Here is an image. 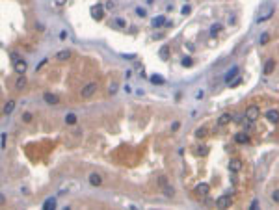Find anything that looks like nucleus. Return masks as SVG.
Listing matches in <instances>:
<instances>
[{"mask_svg":"<svg viewBox=\"0 0 279 210\" xmlns=\"http://www.w3.org/2000/svg\"><path fill=\"white\" fill-rule=\"evenodd\" d=\"M2 149H6V132H2Z\"/></svg>","mask_w":279,"mask_h":210,"instance_id":"nucleus-36","label":"nucleus"},{"mask_svg":"<svg viewBox=\"0 0 279 210\" xmlns=\"http://www.w3.org/2000/svg\"><path fill=\"white\" fill-rule=\"evenodd\" d=\"M89 184H91V186H101V184H102V177H101L99 173H91V175H89Z\"/></svg>","mask_w":279,"mask_h":210,"instance_id":"nucleus-11","label":"nucleus"},{"mask_svg":"<svg viewBox=\"0 0 279 210\" xmlns=\"http://www.w3.org/2000/svg\"><path fill=\"white\" fill-rule=\"evenodd\" d=\"M231 114H222L220 115V119H218V127H225V125H229L231 123Z\"/></svg>","mask_w":279,"mask_h":210,"instance_id":"nucleus-12","label":"nucleus"},{"mask_svg":"<svg viewBox=\"0 0 279 210\" xmlns=\"http://www.w3.org/2000/svg\"><path fill=\"white\" fill-rule=\"evenodd\" d=\"M95 93H97V84H95V82H89V84H86V86L80 89V97H82V99H91Z\"/></svg>","mask_w":279,"mask_h":210,"instance_id":"nucleus-2","label":"nucleus"},{"mask_svg":"<svg viewBox=\"0 0 279 210\" xmlns=\"http://www.w3.org/2000/svg\"><path fill=\"white\" fill-rule=\"evenodd\" d=\"M160 58H162V60H168V58H169V47H168V45H162V48H160Z\"/></svg>","mask_w":279,"mask_h":210,"instance_id":"nucleus-22","label":"nucleus"},{"mask_svg":"<svg viewBox=\"0 0 279 210\" xmlns=\"http://www.w3.org/2000/svg\"><path fill=\"white\" fill-rule=\"evenodd\" d=\"M231 203H233L231 194H225V195H222V197H218V199H216V207H218V208H227Z\"/></svg>","mask_w":279,"mask_h":210,"instance_id":"nucleus-5","label":"nucleus"},{"mask_svg":"<svg viewBox=\"0 0 279 210\" xmlns=\"http://www.w3.org/2000/svg\"><path fill=\"white\" fill-rule=\"evenodd\" d=\"M108 91H110V95H114V93H115V91H117V84H112V86H110V89H108Z\"/></svg>","mask_w":279,"mask_h":210,"instance_id":"nucleus-34","label":"nucleus"},{"mask_svg":"<svg viewBox=\"0 0 279 210\" xmlns=\"http://www.w3.org/2000/svg\"><path fill=\"white\" fill-rule=\"evenodd\" d=\"M54 58H56L58 61H67V60L71 58V50H67V48H65V50H60Z\"/></svg>","mask_w":279,"mask_h":210,"instance_id":"nucleus-10","label":"nucleus"},{"mask_svg":"<svg viewBox=\"0 0 279 210\" xmlns=\"http://www.w3.org/2000/svg\"><path fill=\"white\" fill-rule=\"evenodd\" d=\"M162 24H166V17H164V15H158V17L153 19V26H155V28H160Z\"/></svg>","mask_w":279,"mask_h":210,"instance_id":"nucleus-19","label":"nucleus"},{"mask_svg":"<svg viewBox=\"0 0 279 210\" xmlns=\"http://www.w3.org/2000/svg\"><path fill=\"white\" fill-rule=\"evenodd\" d=\"M32 119H34V115H32L30 112H26V114H22V121H24V123H32Z\"/></svg>","mask_w":279,"mask_h":210,"instance_id":"nucleus-29","label":"nucleus"},{"mask_svg":"<svg viewBox=\"0 0 279 210\" xmlns=\"http://www.w3.org/2000/svg\"><path fill=\"white\" fill-rule=\"evenodd\" d=\"M240 82H242V78H240V76H238V78H235V80H233V82H231V84H229V86H231V87H235V86H238V84H240Z\"/></svg>","mask_w":279,"mask_h":210,"instance_id":"nucleus-32","label":"nucleus"},{"mask_svg":"<svg viewBox=\"0 0 279 210\" xmlns=\"http://www.w3.org/2000/svg\"><path fill=\"white\" fill-rule=\"evenodd\" d=\"M196 192H197L201 197H207V195H209V192H210V186H209L207 182H201V184L196 188Z\"/></svg>","mask_w":279,"mask_h":210,"instance_id":"nucleus-8","label":"nucleus"},{"mask_svg":"<svg viewBox=\"0 0 279 210\" xmlns=\"http://www.w3.org/2000/svg\"><path fill=\"white\" fill-rule=\"evenodd\" d=\"M43 208L45 210H52V208H56V199L54 197H48L45 203H43Z\"/></svg>","mask_w":279,"mask_h":210,"instance_id":"nucleus-18","label":"nucleus"},{"mask_svg":"<svg viewBox=\"0 0 279 210\" xmlns=\"http://www.w3.org/2000/svg\"><path fill=\"white\" fill-rule=\"evenodd\" d=\"M26 87V76L24 74H19L17 82H15V89H24Z\"/></svg>","mask_w":279,"mask_h":210,"instance_id":"nucleus-17","label":"nucleus"},{"mask_svg":"<svg viewBox=\"0 0 279 210\" xmlns=\"http://www.w3.org/2000/svg\"><path fill=\"white\" fill-rule=\"evenodd\" d=\"M160 186H162V190H164V194L168 195V197H173V194H175V190L168 184V181H166V177H160Z\"/></svg>","mask_w":279,"mask_h":210,"instance_id":"nucleus-7","label":"nucleus"},{"mask_svg":"<svg viewBox=\"0 0 279 210\" xmlns=\"http://www.w3.org/2000/svg\"><path fill=\"white\" fill-rule=\"evenodd\" d=\"M266 119L270 123H279V110H268L266 112Z\"/></svg>","mask_w":279,"mask_h":210,"instance_id":"nucleus-9","label":"nucleus"},{"mask_svg":"<svg viewBox=\"0 0 279 210\" xmlns=\"http://www.w3.org/2000/svg\"><path fill=\"white\" fill-rule=\"evenodd\" d=\"M136 15H138V17H142V19H143V17H145V15H147V9H145V7H136Z\"/></svg>","mask_w":279,"mask_h":210,"instance_id":"nucleus-28","label":"nucleus"},{"mask_svg":"<svg viewBox=\"0 0 279 210\" xmlns=\"http://www.w3.org/2000/svg\"><path fill=\"white\" fill-rule=\"evenodd\" d=\"M274 69H276V60H268L266 61V65H264V74H272L274 73Z\"/></svg>","mask_w":279,"mask_h":210,"instance_id":"nucleus-14","label":"nucleus"},{"mask_svg":"<svg viewBox=\"0 0 279 210\" xmlns=\"http://www.w3.org/2000/svg\"><path fill=\"white\" fill-rule=\"evenodd\" d=\"M56 4H58V6H63V4H65V0H56Z\"/></svg>","mask_w":279,"mask_h":210,"instance_id":"nucleus-39","label":"nucleus"},{"mask_svg":"<svg viewBox=\"0 0 279 210\" xmlns=\"http://www.w3.org/2000/svg\"><path fill=\"white\" fill-rule=\"evenodd\" d=\"M115 24H117L119 28H125V26H127V22H125L123 19H115Z\"/></svg>","mask_w":279,"mask_h":210,"instance_id":"nucleus-31","label":"nucleus"},{"mask_svg":"<svg viewBox=\"0 0 279 210\" xmlns=\"http://www.w3.org/2000/svg\"><path fill=\"white\" fill-rule=\"evenodd\" d=\"M190 11H192V9H190V6H184V7L181 9V13H182V15H188Z\"/></svg>","mask_w":279,"mask_h":210,"instance_id":"nucleus-33","label":"nucleus"},{"mask_svg":"<svg viewBox=\"0 0 279 210\" xmlns=\"http://www.w3.org/2000/svg\"><path fill=\"white\" fill-rule=\"evenodd\" d=\"M274 13H276V6H274V4H264V6L261 7V11H259L257 20H259V22H264V20H268Z\"/></svg>","mask_w":279,"mask_h":210,"instance_id":"nucleus-1","label":"nucleus"},{"mask_svg":"<svg viewBox=\"0 0 279 210\" xmlns=\"http://www.w3.org/2000/svg\"><path fill=\"white\" fill-rule=\"evenodd\" d=\"M26 67H28V63H26L24 60H20V58H15V60H13V69H15L17 74H24V73H26Z\"/></svg>","mask_w":279,"mask_h":210,"instance_id":"nucleus-4","label":"nucleus"},{"mask_svg":"<svg viewBox=\"0 0 279 210\" xmlns=\"http://www.w3.org/2000/svg\"><path fill=\"white\" fill-rule=\"evenodd\" d=\"M257 207H259V203H257V201H253V203H251V210H255Z\"/></svg>","mask_w":279,"mask_h":210,"instance_id":"nucleus-38","label":"nucleus"},{"mask_svg":"<svg viewBox=\"0 0 279 210\" xmlns=\"http://www.w3.org/2000/svg\"><path fill=\"white\" fill-rule=\"evenodd\" d=\"M240 169H242V162H240V160H231V164H229V171L238 173Z\"/></svg>","mask_w":279,"mask_h":210,"instance_id":"nucleus-15","label":"nucleus"},{"mask_svg":"<svg viewBox=\"0 0 279 210\" xmlns=\"http://www.w3.org/2000/svg\"><path fill=\"white\" fill-rule=\"evenodd\" d=\"M222 28H223V26H222L220 22H216V24H212V26H210V35H212V37H216V35H220V32H222Z\"/></svg>","mask_w":279,"mask_h":210,"instance_id":"nucleus-20","label":"nucleus"},{"mask_svg":"<svg viewBox=\"0 0 279 210\" xmlns=\"http://www.w3.org/2000/svg\"><path fill=\"white\" fill-rule=\"evenodd\" d=\"M259 115H261V110H259L257 104H251V106L246 110V119H248V121H257Z\"/></svg>","mask_w":279,"mask_h":210,"instance_id":"nucleus-3","label":"nucleus"},{"mask_svg":"<svg viewBox=\"0 0 279 210\" xmlns=\"http://www.w3.org/2000/svg\"><path fill=\"white\" fill-rule=\"evenodd\" d=\"M196 136H197V138H205V136H207V128H205V127L197 128V130H196Z\"/></svg>","mask_w":279,"mask_h":210,"instance_id":"nucleus-27","label":"nucleus"},{"mask_svg":"<svg viewBox=\"0 0 279 210\" xmlns=\"http://www.w3.org/2000/svg\"><path fill=\"white\" fill-rule=\"evenodd\" d=\"M197 153H199V154H207V147H199Z\"/></svg>","mask_w":279,"mask_h":210,"instance_id":"nucleus-37","label":"nucleus"},{"mask_svg":"<svg viewBox=\"0 0 279 210\" xmlns=\"http://www.w3.org/2000/svg\"><path fill=\"white\" fill-rule=\"evenodd\" d=\"M76 121H78L76 114H67V115H65V123H67V125H74Z\"/></svg>","mask_w":279,"mask_h":210,"instance_id":"nucleus-23","label":"nucleus"},{"mask_svg":"<svg viewBox=\"0 0 279 210\" xmlns=\"http://www.w3.org/2000/svg\"><path fill=\"white\" fill-rule=\"evenodd\" d=\"M192 63H194V61H192L190 56H184V58H182V67H192Z\"/></svg>","mask_w":279,"mask_h":210,"instance_id":"nucleus-26","label":"nucleus"},{"mask_svg":"<svg viewBox=\"0 0 279 210\" xmlns=\"http://www.w3.org/2000/svg\"><path fill=\"white\" fill-rule=\"evenodd\" d=\"M236 143H248V136L246 134H236Z\"/></svg>","mask_w":279,"mask_h":210,"instance_id":"nucleus-25","label":"nucleus"},{"mask_svg":"<svg viewBox=\"0 0 279 210\" xmlns=\"http://www.w3.org/2000/svg\"><path fill=\"white\" fill-rule=\"evenodd\" d=\"M91 15H93V19H97V20H101L104 15H102V7L101 6H93L91 7Z\"/></svg>","mask_w":279,"mask_h":210,"instance_id":"nucleus-13","label":"nucleus"},{"mask_svg":"<svg viewBox=\"0 0 279 210\" xmlns=\"http://www.w3.org/2000/svg\"><path fill=\"white\" fill-rule=\"evenodd\" d=\"M272 199H274L276 203H279V190H276V192L272 194Z\"/></svg>","mask_w":279,"mask_h":210,"instance_id":"nucleus-35","label":"nucleus"},{"mask_svg":"<svg viewBox=\"0 0 279 210\" xmlns=\"http://www.w3.org/2000/svg\"><path fill=\"white\" fill-rule=\"evenodd\" d=\"M268 41H270V34H266V32H264V34L259 37V45H266Z\"/></svg>","mask_w":279,"mask_h":210,"instance_id":"nucleus-24","label":"nucleus"},{"mask_svg":"<svg viewBox=\"0 0 279 210\" xmlns=\"http://www.w3.org/2000/svg\"><path fill=\"white\" fill-rule=\"evenodd\" d=\"M151 82H153V84H164V78L155 74V76H151Z\"/></svg>","mask_w":279,"mask_h":210,"instance_id":"nucleus-30","label":"nucleus"},{"mask_svg":"<svg viewBox=\"0 0 279 210\" xmlns=\"http://www.w3.org/2000/svg\"><path fill=\"white\" fill-rule=\"evenodd\" d=\"M43 101H45L47 104H50V106L60 104V97H58V95H54V93H45V95H43Z\"/></svg>","mask_w":279,"mask_h":210,"instance_id":"nucleus-6","label":"nucleus"},{"mask_svg":"<svg viewBox=\"0 0 279 210\" xmlns=\"http://www.w3.org/2000/svg\"><path fill=\"white\" fill-rule=\"evenodd\" d=\"M13 108H15V101H7L6 104H4V114L7 115V114H11L13 112Z\"/></svg>","mask_w":279,"mask_h":210,"instance_id":"nucleus-21","label":"nucleus"},{"mask_svg":"<svg viewBox=\"0 0 279 210\" xmlns=\"http://www.w3.org/2000/svg\"><path fill=\"white\" fill-rule=\"evenodd\" d=\"M238 71H240V69H238V67L235 65V67H233V69H231V71H229V73L225 74V82H227V84H231V80H233V78H235V76L238 74Z\"/></svg>","mask_w":279,"mask_h":210,"instance_id":"nucleus-16","label":"nucleus"}]
</instances>
